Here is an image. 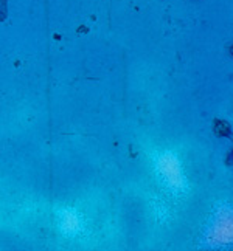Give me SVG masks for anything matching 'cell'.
<instances>
[{
  "mask_svg": "<svg viewBox=\"0 0 233 251\" xmlns=\"http://www.w3.org/2000/svg\"><path fill=\"white\" fill-rule=\"evenodd\" d=\"M227 165H233V151L230 152V155L227 157Z\"/></svg>",
  "mask_w": 233,
  "mask_h": 251,
  "instance_id": "1",
  "label": "cell"
},
{
  "mask_svg": "<svg viewBox=\"0 0 233 251\" xmlns=\"http://www.w3.org/2000/svg\"><path fill=\"white\" fill-rule=\"evenodd\" d=\"M232 53H233V47H232Z\"/></svg>",
  "mask_w": 233,
  "mask_h": 251,
  "instance_id": "2",
  "label": "cell"
}]
</instances>
